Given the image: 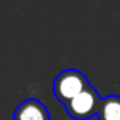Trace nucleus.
Returning a JSON list of instances; mask_svg holds the SVG:
<instances>
[{
	"label": "nucleus",
	"instance_id": "1",
	"mask_svg": "<svg viewBox=\"0 0 120 120\" xmlns=\"http://www.w3.org/2000/svg\"><path fill=\"white\" fill-rule=\"evenodd\" d=\"M88 85L90 82L81 70L67 68V70H62L53 81V94L59 102L65 105Z\"/></svg>",
	"mask_w": 120,
	"mask_h": 120
},
{
	"label": "nucleus",
	"instance_id": "3",
	"mask_svg": "<svg viewBox=\"0 0 120 120\" xmlns=\"http://www.w3.org/2000/svg\"><path fill=\"white\" fill-rule=\"evenodd\" d=\"M12 120H50V114L41 100L26 99L15 108Z\"/></svg>",
	"mask_w": 120,
	"mask_h": 120
},
{
	"label": "nucleus",
	"instance_id": "2",
	"mask_svg": "<svg viewBox=\"0 0 120 120\" xmlns=\"http://www.w3.org/2000/svg\"><path fill=\"white\" fill-rule=\"evenodd\" d=\"M100 103V97L97 90L93 85H88L87 88L81 91L79 94L73 97L71 100H68L65 103V111L75 120H88L93 116L97 114Z\"/></svg>",
	"mask_w": 120,
	"mask_h": 120
},
{
	"label": "nucleus",
	"instance_id": "4",
	"mask_svg": "<svg viewBox=\"0 0 120 120\" xmlns=\"http://www.w3.org/2000/svg\"><path fill=\"white\" fill-rule=\"evenodd\" d=\"M96 116L99 120H120V96L111 94L100 99Z\"/></svg>",
	"mask_w": 120,
	"mask_h": 120
}]
</instances>
